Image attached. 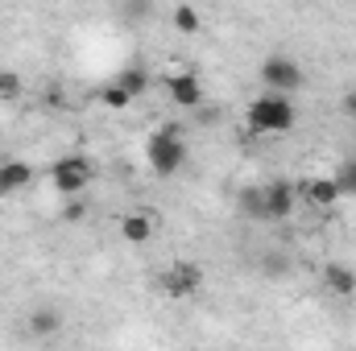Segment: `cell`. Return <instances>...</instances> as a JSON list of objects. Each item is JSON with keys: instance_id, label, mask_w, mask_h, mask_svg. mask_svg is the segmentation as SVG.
Listing matches in <instances>:
<instances>
[{"instance_id": "7a4b0ae2", "label": "cell", "mask_w": 356, "mask_h": 351, "mask_svg": "<svg viewBox=\"0 0 356 351\" xmlns=\"http://www.w3.org/2000/svg\"><path fill=\"white\" fill-rule=\"evenodd\" d=\"M145 162H149V170L158 178H170V174L182 170L186 145H182V128H178V124H166V128L149 132V141H145Z\"/></svg>"}, {"instance_id": "ac0fdd59", "label": "cell", "mask_w": 356, "mask_h": 351, "mask_svg": "<svg viewBox=\"0 0 356 351\" xmlns=\"http://www.w3.org/2000/svg\"><path fill=\"white\" fill-rule=\"evenodd\" d=\"M0 99H4V103L21 99V75H17V71H0Z\"/></svg>"}, {"instance_id": "4fadbf2b", "label": "cell", "mask_w": 356, "mask_h": 351, "mask_svg": "<svg viewBox=\"0 0 356 351\" xmlns=\"http://www.w3.org/2000/svg\"><path fill=\"white\" fill-rule=\"evenodd\" d=\"M236 203H241V211H245L249 219H261V223L269 219L266 215V190H261V186H245Z\"/></svg>"}, {"instance_id": "8992f818", "label": "cell", "mask_w": 356, "mask_h": 351, "mask_svg": "<svg viewBox=\"0 0 356 351\" xmlns=\"http://www.w3.org/2000/svg\"><path fill=\"white\" fill-rule=\"evenodd\" d=\"M298 190H302V198L311 203V207H336L344 194H340V186H336V178H307V182H298Z\"/></svg>"}, {"instance_id": "9a60e30c", "label": "cell", "mask_w": 356, "mask_h": 351, "mask_svg": "<svg viewBox=\"0 0 356 351\" xmlns=\"http://www.w3.org/2000/svg\"><path fill=\"white\" fill-rule=\"evenodd\" d=\"M99 103H104V108H112V112H120V108H129V103H133V95H129V91L112 79L108 87L99 91Z\"/></svg>"}, {"instance_id": "2e32d148", "label": "cell", "mask_w": 356, "mask_h": 351, "mask_svg": "<svg viewBox=\"0 0 356 351\" xmlns=\"http://www.w3.org/2000/svg\"><path fill=\"white\" fill-rule=\"evenodd\" d=\"M332 178H336V186H340V194H344V198H356V162H344Z\"/></svg>"}, {"instance_id": "d6986e66", "label": "cell", "mask_w": 356, "mask_h": 351, "mask_svg": "<svg viewBox=\"0 0 356 351\" xmlns=\"http://www.w3.org/2000/svg\"><path fill=\"white\" fill-rule=\"evenodd\" d=\"M83 215H88V203H83V198L63 207V219H67V223H83Z\"/></svg>"}, {"instance_id": "44dd1931", "label": "cell", "mask_w": 356, "mask_h": 351, "mask_svg": "<svg viewBox=\"0 0 356 351\" xmlns=\"http://www.w3.org/2000/svg\"><path fill=\"white\" fill-rule=\"evenodd\" d=\"M340 112H344V116H348V120L356 124V91H348V95L340 99Z\"/></svg>"}, {"instance_id": "5bb4252c", "label": "cell", "mask_w": 356, "mask_h": 351, "mask_svg": "<svg viewBox=\"0 0 356 351\" xmlns=\"http://www.w3.org/2000/svg\"><path fill=\"white\" fill-rule=\"evenodd\" d=\"M116 83H120V87H124L129 95H133V99H137L141 91L149 87V71H145V67H124V71L116 75Z\"/></svg>"}, {"instance_id": "7c38bea8", "label": "cell", "mask_w": 356, "mask_h": 351, "mask_svg": "<svg viewBox=\"0 0 356 351\" xmlns=\"http://www.w3.org/2000/svg\"><path fill=\"white\" fill-rule=\"evenodd\" d=\"M58 327H63V314H58L54 306H38V310L29 314V331H33V335H58Z\"/></svg>"}, {"instance_id": "ffe728a7", "label": "cell", "mask_w": 356, "mask_h": 351, "mask_svg": "<svg viewBox=\"0 0 356 351\" xmlns=\"http://www.w3.org/2000/svg\"><path fill=\"white\" fill-rule=\"evenodd\" d=\"M261 268H266L269 277H273V273H277V277H282V273H290V264H286V257H266V264H261Z\"/></svg>"}, {"instance_id": "5b68a950", "label": "cell", "mask_w": 356, "mask_h": 351, "mask_svg": "<svg viewBox=\"0 0 356 351\" xmlns=\"http://www.w3.org/2000/svg\"><path fill=\"white\" fill-rule=\"evenodd\" d=\"M158 285H162L166 298H195V293L203 289V268L182 261V264H175V268H166V273L158 277Z\"/></svg>"}, {"instance_id": "ba28073f", "label": "cell", "mask_w": 356, "mask_h": 351, "mask_svg": "<svg viewBox=\"0 0 356 351\" xmlns=\"http://www.w3.org/2000/svg\"><path fill=\"white\" fill-rule=\"evenodd\" d=\"M266 190V215L269 219H290L294 211V182H269Z\"/></svg>"}, {"instance_id": "52a82bcc", "label": "cell", "mask_w": 356, "mask_h": 351, "mask_svg": "<svg viewBox=\"0 0 356 351\" xmlns=\"http://www.w3.org/2000/svg\"><path fill=\"white\" fill-rule=\"evenodd\" d=\"M166 91H170V99H175L178 108H199L203 103V87H199V79L191 75V71H178L166 79Z\"/></svg>"}, {"instance_id": "8fae6325", "label": "cell", "mask_w": 356, "mask_h": 351, "mask_svg": "<svg viewBox=\"0 0 356 351\" xmlns=\"http://www.w3.org/2000/svg\"><path fill=\"white\" fill-rule=\"evenodd\" d=\"M33 182V170L25 166V162H4L0 166V194H17V190H25Z\"/></svg>"}, {"instance_id": "30bf717a", "label": "cell", "mask_w": 356, "mask_h": 351, "mask_svg": "<svg viewBox=\"0 0 356 351\" xmlns=\"http://www.w3.org/2000/svg\"><path fill=\"white\" fill-rule=\"evenodd\" d=\"M120 236H124V244H149V236H154V215H149V211H129V215L120 219Z\"/></svg>"}, {"instance_id": "277c9868", "label": "cell", "mask_w": 356, "mask_h": 351, "mask_svg": "<svg viewBox=\"0 0 356 351\" xmlns=\"http://www.w3.org/2000/svg\"><path fill=\"white\" fill-rule=\"evenodd\" d=\"M50 178H54V190H58V194H79V190L91 182V162L79 157V153L58 157L54 170H50Z\"/></svg>"}, {"instance_id": "9c48e42d", "label": "cell", "mask_w": 356, "mask_h": 351, "mask_svg": "<svg viewBox=\"0 0 356 351\" xmlns=\"http://www.w3.org/2000/svg\"><path fill=\"white\" fill-rule=\"evenodd\" d=\"M323 285H327V293H332V298H353V293H356V268L332 261L327 268H323Z\"/></svg>"}, {"instance_id": "3957f363", "label": "cell", "mask_w": 356, "mask_h": 351, "mask_svg": "<svg viewBox=\"0 0 356 351\" xmlns=\"http://www.w3.org/2000/svg\"><path fill=\"white\" fill-rule=\"evenodd\" d=\"M261 83L269 91H298L302 87V67L290 58V54H269L266 62H261Z\"/></svg>"}, {"instance_id": "e0dca14e", "label": "cell", "mask_w": 356, "mask_h": 351, "mask_svg": "<svg viewBox=\"0 0 356 351\" xmlns=\"http://www.w3.org/2000/svg\"><path fill=\"white\" fill-rule=\"evenodd\" d=\"M175 29L178 33H199V12L191 4H178L175 8Z\"/></svg>"}, {"instance_id": "6da1fadb", "label": "cell", "mask_w": 356, "mask_h": 351, "mask_svg": "<svg viewBox=\"0 0 356 351\" xmlns=\"http://www.w3.org/2000/svg\"><path fill=\"white\" fill-rule=\"evenodd\" d=\"M294 120H298V112H294V103H290L286 91H261L245 108V124L257 137H282V132L294 128Z\"/></svg>"}]
</instances>
